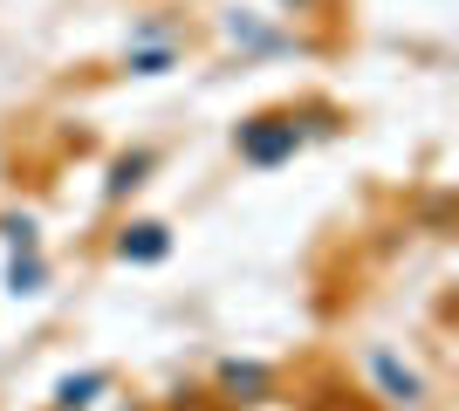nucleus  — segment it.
<instances>
[{"mask_svg": "<svg viewBox=\"0 0 459 411\" xmlns=\"http://www.w3.org/2000/svg\"><path fill=\"white\" fill-rule=\"evenodd\" d=\"M288 144H295V124H281V131H240V151H247L254 165H274Z\"/></svg>", "mask_w": 459, "mask_h": 411, "instance_id": "1", "label": "nucleus"}, {"mask_svg": "<svg viewBox=\"0 0 459 411\" xmlns=\"http://www.w3.org/2000/svg\"><path fill=\"white\" fill-rule=\"evenodd\" d=\"M370 371H377L384 384L398 391V405H419V377H411V371H398V364H391V356H384V350H370Z\"/></svg>", "mask_w": 459, "mask_h": 411, "instance_id": "2", "label": "nucleus"}, {"mask_svg": "<svg viewBox=\"0 0 459 411\" xmlns=\"http://www.w3.org/2000/svg\"><path fill=\"white\" fill-rule=\"evenodd\" d=\"M158 261L165 254V227H131V234H124V261Z\"/></svg>", "mask_w": 459, "mask_h": 411, "instance_id": "3", "label": "nucleus"}, {"mask_svg": "<svg viewBox=\"0 0 459 411\" xmlns=\"http://www.w3.org/2000/svg\"><path fill=\"white\" fill-rule=\"evenodd\" d=\"M90 391H103V377H96V371H90V377H69V384L56 391V405H62V411H76V405H90Z\"/></svg>", "mask_w": 459, "mask_h": 411, "instance_id": "4", "label": "nucleus"}]
</instances>
